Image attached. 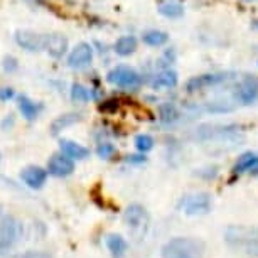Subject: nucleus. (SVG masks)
Instances as JSON below:
<instances>
[{"instance_id":"obj_1","label":"nucleus","mask_w":258,"mask_h":258,"mask_svg":"<svg viewBox=\"0 0 258 258\" xmlns=\"http://www.w3.org/2000/svg\"><path fill=\"white\" fill-rule=\"evenodd\" d=\"M225 240L235 250L250 256H258V228L230 226L225 233Z\"/></svg>"},{"instance_id":"obj_2","label":"nucleus","mask_w":258,"mask_h":258,"mask_svg":"<svg viewBox=\"0 0 258 258\" xmlns=\"http://www.w3.org/2000/svg\"><path fill=\"white\" fill-rule=\"evenodd\" d=\"M162 258H203L204 243L196 238H172L162 246Z\"/></svg>"},{"instance_id":"obj_3","label":"nucleus","mask_w":258,"mask_h":258,"mask_svg":"<svg viewBox=\"0 0 258 258\" xmlns=\"http://www.w3.org/2000/svg\"><path fill=\"white\" fill-rule=\"evenodd\" d=\"M125 223L128 226V231L137 240L144 238L149 228V214L145 211V208L140 206V204H130L125 211Z\"/></svg>"},{"instance_id":"obj_4","label":"nucleus","mask_w":258,"mask_h":258,"mask_svg":"<svg viewBox=\"0 0 258 258\" xmlns=\"http://www.w3.org/2000/svg\"><path fill=\"white\" fill-rule=\"evenodd\" d=\"M106 80H108V83H111V85L120 86V88H125V90H137L140 86V75L130 66L113 68V70L106 75Z\"/></svg>"},{"instance_id":"obj_5","label":"nucleus","mask_w":258,"mask_h":258,"mask_svg":"<svg viewBox=\"0 0 258 258\" xmlns=\"http://www.w3.org/2000/svg\"><path fill=\"white\" fill-rule=\"evenodd\" d=\"M21 231H22L21 223L16 218L6 216L0 221V256L16 245L19 236H21Z\"/></svg>"},{"instance_id":"obj_6","label":"nucleus","mask_w":258,"mask_h":258,"mask_svg":"<svg viewBox=\"0 0 258 258\" xmlns=\"http://www.w3.org/2000/svg\"><path fill=\"white\" fill-rule=\"evenodd\" d=\"M14 37H16L17 46L29 52H37L44 49L46 36H42V34L27 31V29H19V31H16V36Z\"/></svg>"},{"instance_id":"obj_7","label":"nucleus","mask_w":258,"mask_h":258,"mask_svg":"<svg viewBox=\"0 0 258 258\" xmlns=\"http://www.w3.org/2000/svg\"><path fill=\"white\" fill-rule=\"evenodd\" d=\"M181 208L186 214H206L211 209V198L204 192L191 194L181 201Z\"/></svg>"},{"instance_id":"obj_8","label":"nucleus","mask_w":258,"mask_h":258,"mask_svg":"<svg viewBox=\"0 0 258 258\" xmlns=\"http://www.w3.org/2000/svg\"><path fill=\"white\" fill-rule=\"evenodd\" d=\"M91 59H93V47L88 42H80L78 46H75V49L70 52L68 56V66L80 70V68L88 66Z\"/></svg>"},{"instance_id":"obj_9","label":"nucleus","mask_w":258,"mask_h":258,"mask_svg":"<svg viewBox=\"0 0 258 258\" xmlns=\"http://www.w3.org/2000/svg\"><path fill=\"white\" fill-rule=\"evenodd\" d=\"M258 96V80L255 76H246L245 80L240 83L236 91V98L245 105H250L255 101Z\"/></svg>"},{"instance_id":"obj_10","label":"nucleus","mask_w":258,"mask_h":258,"mask_svg":"<svg viewBox=\"0 0 258 258\" xmlns=\"http://www.w3.org/2000/svg\"><path fill=\"white\" fill-rule=\"evenodd\" d=\"M47 170H49V174H52V176H56V177H66L75 170V164H73V160L70 157L57 154L51 157L49 164H47Z\"/></svg>"},{"instance_id":"obj_11","label":"nucleus","mask_w":258,"mask_h":258,"mask_svg":"<svg viewBox=\"0 0 258 258\" xmlns=\"http://www.w3.org/2000/svg\"><path fill=\"white\" fill-rule=\"evenodd\" d=\"M225 80H226V75H199V76L191 78V80L187 81L186 90L189 93H194V91L209 88V86H214Z\"/></svg>"},{"instance_id":"obj_12","label":"nucleus","mask_w":258,"mask_h":258,"mask_svg":"<svg viewBox=\"0 0 258 258\" xmlns=\"http://www.w3.org/2000/svg\"><path fill=\"white\" fill-rule=\"evenodd\" d=\"M21 177L31 189H41L47 181V170H44L42 167H37V165H32V167H27L22 170Z\"/></svg>"},{"instance_id":"obj_13","label":"nucleus","mask_w":258,"mask_h":258,"mask_svg":"<svg viewBox=\"0 0 258 258\" xmlns=\"http://www.w3.org/2000/svg\"><path fill=\"white\" fill-rule=\"evenodd\" d=\"M44 49L49 52L52 57L61 59L68 51V39L62 36V34H49V36H46Z\"/></svg>"},{"instance_id":"obj_14","label":"nucleus","mask_w":258,"mask_h":258,"mask_svg":"<svg viewBox=\"0 0 258 258\" xmlns=\"http://www.w3.org/2000/svg\"><path fill=\"white\" fill-rule=\"evenodd\" d=\"M59 147L62 150V154L66 155V157H70L71 160H81V159H86L90 155V150L86 147H83V145L73 142V140H61L59 142Z\"/></svg>"},{"instance_id":"obj_15","label":"nucleus","mask_w":258,"mask_h":258,"mask_svg":"<svg viewBox=\"0 0 258 258\" xmlns=\"http://www.w3.org/2000/svg\"><path fill=\"white\" fill-rule=\"evenodd\" d=\"M177 85V73L172 70L160 71L152 81L154 90H164V88H174Z\"/></svg>"},{"instance_id":"obj_16","label":"nucleus","mask_w":258,"mask_h":258,"mask_svg":"<svg viewBox=\"0 0 258 258\" xmlns=\"http://www.w3.org/2000/svg\"><path fill=\"white\" fill-rule=\"evenodd\" d=\"M81 118H83V116L80 113H66V115L57 116V118L51 123V134L57 135L61 130H64V128H68V126L78 123Z\"/></svg>"},{"instance_id":"obj_17","label":"nucleus","mask_w":258,"mask_h":258,"mask_svg":"<svg viewBox=\"0 0 258 258\" xmlns=\"http://www.w3.org/2000/svg\"><path fill=\"white\" fill-rule=\"evenodd\" d=\"M258 169V155L255 154H243L235 164V172H256Z\"/></svg>"},{"instance_id":"obj_18","label":"nucleus","mask_w":258,"mask_h":258,"mask_svg":"<svg viewBox=\"0 0 258 258\" xmlns=\"http://www.w3.org/2000/svg\"><path fill=\"white\" fill-rule=\"evenodd\" d=\"M137 49V39L134 36H121L118 41L115 42V52L118 56H130Z\"/></svg>"},{"instance_id":"obj_19","label":"nucleus","mask_w":258,"mask_h":258,"mask_svg":"<svg viewBox=\"0 0 258 258\" xmlns=\"http://www.w3.org/2000/svg\"><path fill=\"white\" fill-rule=\"evenodd\" d=\"M17 106H19V110H21V113L22 116L26 120L29 121H32V120H36V116L39 113V106L34 103L32 100H29L27 96H19L17 98Z\"/></svg>"},{"instance_id":"obj_20","label":"nucleus","mask_w":258,"mask_h":258,"mask_svg":"<svg viewBox=\"0 0 258 258\" xmlns=\"http://www.w3.org/2000/svg\"><path fill=\"white\" fill-rule=\"evenodd\" d=\"M106 246L115 258H120L126 251V241L120 235H110L106 238Z\"/></svg>"},{"instance_id":"obj_21","label":"nucleus","mask_w":258,"mask_h":258,"mask_svg":"<svg viewBox=\"0 0 258 258\" xmlns=\"http://www.w3.org/2000/svg\"><path fill=\"white\" fill-rule=\"evenodd\" d=\"M142 41L147 46L159 47V46H164L165 42L169 41V36H167V32H164V31H149L142 36Z\"/></svg>"},{"instance_id":"obj_22","label":"nucleus","mask_w":258,"mask_h":258,"mask_svg":"<svg viewBox=\"0 0 258 258\" xmlns=\"http://www.w3.org/2000/svg\"><path fill=\"white\" fill-rule=\"evenodd\" d=\"M159 12L167 19H177L184 14V7L177 2H165L159 6Z\"/></svg>"},{"instance_id":"obj_23","label":"nucleus","mask_w":258,"mask_h":258,"mask_svg":"<svg viewBox=\"0 0 258 258\" xmlns=\"http://www.w3.org/2000/svg\"><path fill=\"white\" fill-rule=\"evenodd\" d=\"M71 98H73V101H76V103H86L88 98H90V93H88V90H86L85 86L75 83V85H73V88H71Z\"/></svg>"},{"instance_id":"obj_24","label":"nucleus","mask_w":258,"mask_h":258,"mask_svg":"<svg viewBox=\"0 0 258 258\" xmlns=\"http://www.w3.org/2000/svg\"><path fill=\"white\" fill-rule=\"evenodd\" d=\"M176 118H177V110L172 103H165L160 106V120L164 123H170V121H174Z\"/></svg>"},{"instance_id":"obj_25","label":"nucleus","mask_w":258,"mask_h":258,"mask_svg":"<svg viewBox=\"0 0 258 258\" xmlns=\"http://www.w3.org/2000/svg\"><path fill=\"white\" fill-rule=\"evenodd\" d=\"M135 147H137L140 152H149V150L154 147V139L147 134L137 135V137H135Z\"/></svg>"},{"instance_id":"obj_26","label":"nucleus","mask_w":258,"mask_h":258,"mask_svg":"<svg viewBox=\"0 0 258 258\" xmlns=\"http://www.w3.org/2000/svg\"><path fill=\"white\" fill-rule=\"evenodd\" d=\"M113 152H115V147L108 142L100 144L98 149H96V154H98L101 159H110L111 155H113Z\"/></svg>"},{"instance_id":"obj_27","label":"nucleus","mask_w":258,"mask_h":258,"mask_svg":"<svg viewBox=\"0 0 258 258\" xmlns=\"http://www.w3.org/2000/svg\"><path fill=\"white\" fill-rule=\"evenodd\" d=\"M2 68H4V71H6V73H12V71H16L19 68V62H17V59L14 56H6V57H4V61H2Z\"/></svg>"},{"instance_id":"obj_28","label":"nucleus","mask_w":258,"mask_h":258,"mask_svg":"<svg viewBox=\"0 0 258 258\" xmlns=\"http://www.w3.org/2000/svg\"><path fill=\"white\" fill-rule=\"evenodd\" d=\"M16 96V91H14L11 86H4L0 88V101H9L11 98Z\"/></svg>"},{"instance_id":"obj_29","label":"nucleus","mask_w":258,"mask_h":258,"mask_svg":"<svg viewBox=\"0 0 258 258\" xmlns=\"http://www.w3.org/2000/svg\"><path fill=\"white\" fill-rule=\"evenodd\" d=\"M14 258H51V256L44 251H26V253H22V255H17Z\"/></svg>"},{"instance_id":"obj_30","label":"nucleus","mask_w":258,"mask_h":258,"mask_svg":"<svg viewBox=\"0 0 258 258\" xmlns=\"http://www.w3.org/2000/svg\"><path fill=\"white\" fill-rule=\"evenodd\" d=\"M14 123V118H12V115H7V118L2 121V128H6L7 125H12Z\"/></svg>"},{"instance_id":"obj_31","label":"nucleus","mask_w":258,"mask_h":258,"mask_svg":"<svg viewBox=\"0 0 258 258\" xmlns=\"http://www.w3.org/2000/svg\"><path fill=\"white\" fill-rule=\"evenodd\" d=\"M251 26H253V29H258V19H255V21H253Z\"/></svg>"}]
</instances>
